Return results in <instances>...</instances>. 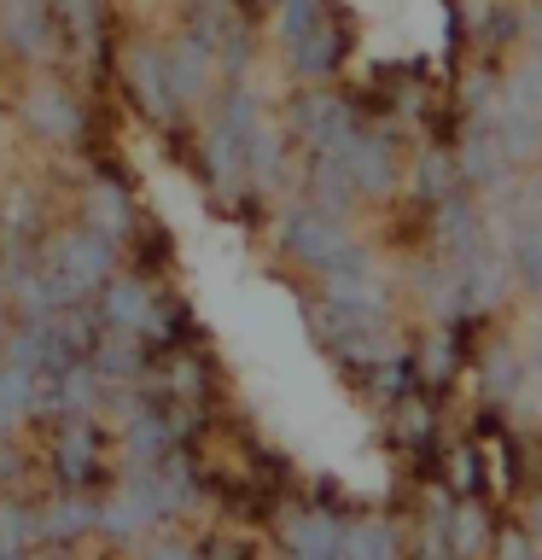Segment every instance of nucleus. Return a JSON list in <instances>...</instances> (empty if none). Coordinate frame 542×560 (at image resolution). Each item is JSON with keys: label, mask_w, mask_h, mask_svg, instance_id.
I'll return each instance as SVG.
<instances>
[{"label": "nucleus", "mask_w": 542, "mask_h": 560, "mask_svg": "<svg viewBox=\"0 0 542 560\" xmlns=\"http://www.w3.org/2000/svg\"><path fill=\"white\" fill-rule=\"evenodd\" d=\"M35 257H42V280H47L52 310H64V304H94V292L122 269V252H117V245L99 240V234H87L82 222L42 234Z\"/></svg>", "instance_id": "nucleus-1"}, {"label": "nucleus", "mask_w": 542, "mask_h": 560, "mask_svg": "<svg viewBox=\"0 0 542 560\" xmlns=\"http://www.w3.org/2000/svg\"><path fill=\"white\" fill-rule=\"evenodd\" d=\"M17 129L47 152L87 147V105H82L76 88L64 82V65L59 70H30L24 77V88H17Z\"/></svg>", "instance_id": "nucleus-2"}, {"label": "nucleus", "mask_w": 542, "mask_h": 560, "mask_svg": "<svg viewBox=\"0 0 542 560\" xmlns=\"http://www.w3.org/2000/svg\"><path fill=\"white\" fill-rule=\"evenodd\" d=\"M274 35H280V52H286L292 77L304 82H321L339 70L344 59V30L332 18L327 0H274Z\"/></svg>", "instance_id": "nucleus-3"}, {"label": "nucleus", "mask_w": 542, "mask_h": 560, "mask_svg": "<svg viewBox=\"0 0 542 560\" xmlns=\"http://www.w3.org/2000/svg\"><path fill=\"white\" fill-rule=\"evenodd\" d=\"M280 252H286L292 262H304L309 275H327V269H339V262L367 257V245L350 234V222L332 217V210L292 205L286 217H280Z\"/></svg>", "instance_id": "nucleus-4"}, {"label": "nucleus", "mask_w": 542, "mask_h": 560, "mask_svg": "<svg viewBox=\"0 0 542 560\" xmlns=\"http://www.w3.org/2000/svg\"><path fill=\"white\" fill-rule=\"evenodd\" d=\"M117 82H122V94L134 100V112L146 122H157V129H175V122L187 117L181 100H175V82H169L164 42H152V35H134V42L117 52Z\"/></svg>", "instance_id": "nucleus-5"}, {"label": "nucleus", "mask_w": 542, "mask_h": 560, "mask_svg": "<svg viewBox=\"0 0 542 560\" xmlns=\"http://www.w3.org/2000/svg\"><path fill=\"white\" fill-rule=\"evenodd\" d=\"M52 472L59 490H99L111 485V438L94 415H59L52 420Z\"/></svg>", "instance_id": "nucleus-6"}, {"label": "nucleus", "mask_w": 542, "mask_h": 560, "mask_svg": "<svg viewBox=\"0 0 542 560\" xmlns=\"http://www.w3.org/2000/svg\"><path fill=\"white\" fill-rule=\"evenodd\" d=\"M0 47L24 70H59L64 30H59L52 0H0Z\"/></svg>", "instance_id": "nucleus-7"}, {"label": "nucleus", "mask_w": 542, "mask_h": 560, "mask_svg": "<svg viewBox=\"0 0 542 560\" xmlns=\"http://www.w3.org/2000/svg\"><path fill=\"white\" fill-rule=\"evenodd\" d=\"M76 222L87 228V234L111 240L117 252H129V245L146 234V217H140V199L129 182H117L111 170H94L76 192Z\"/></svg>", "instance_id": "nucleus-8"}, {"label": "nucleus", "mask_w": 542, "mask_h": 560, "mask_svg": "<svg viewBox=\"0 0 542 560\" xmlns=\"http://www.w3.org/2000/svg\"><path fill=\"white\" fill-rule=\"evenodd\" d=\"M164 59H169V82H175V100H181V112L199 117L204 105L216 100V88H222L216 47H210L192 24H175V30L164 35Z\"/></svg>", "instance_id": "nucleus-9"}, {"label": "nucleus", "mask_w": 542, "mask_h": 560, "mask_svg": "<svg viewBox=\"0 0 542 560\" xmlns=\"http://www.w3.org/2000/svg\"><path fill=\"white\" fill-rule=\"evenodd\" d=\"M286 135L304 140L309 152H339L350 135H356V112H350L344 94L332 88H304L292 105H286Z\"/></svg>", "instance_id": "nucleus-10"}, {"label": "nucleus", "mask_w": 542, "mask_h": 560, "mask_svg": "<svg viewBox=\"0 0 542 560\" xmlns=\"http://www.w3.org/2000/svg\"><path fill=\"white\" fill-rule=\"evenodd\" d=\"M332 158H339V164L350 170V182H356L362 199H385V192L397 187V175H402V164H397V147H391L385 135L362 129V122H356V135H350V140H344V147L332 152Z\"/></svg>", "instance_id": "nucleus-11"}, {"label": "nucleus", "mask_w": 542, "mask_h": 560, "mask_svg": "<svg viewBox=\"0 0 542 560\" xmlns=\"http://www.w3.org/2000/svg\"><path fill=\"white\" fill-rule=\"evenodd\" d=\"M94 520H99V497L94 490H52V497L35 508V537L47 549H76L82 537H94Z\"/></svg>", "instance_id": "nucleus-12"}, {"label": "nucleus", "mask_w": 542, "mask_h": 560, "mask_svg": "<svg viewBox=\"0 0 542 560\" xmlns=\"http://www.w3.org/2000/svg\"><path fill=\"white\" fill-rule=\"evenodd\" d=\"M339 514H321V508H297V514L280 520V549L286 560H339Z\"/></svg>", "instance_id": "nucleus-13"}, {"label": "nucleus", "mask_w": 542, "mask_h": 560, "mask_svg": "<svg viewBox=\"0 0 542 560\" xmlns=\"http://www.w3.org/2000/svg\"><path fill=\"white\" fill-rule=\"evenodd\" d=\"M64 30V59H99L111 30V0H52Z\"/></svg>", "instance_id": "nucleus-14"}, {"label": "nucleus", "mask_w": 542, "mask_h": 560, "mask_svg": "<svg viewBox=\"0 0 542 560\" xmlns=\"http://www.w3.org/2000/svg\"><path fill=\"white\" fill-rule=\"evenodd\" d=\"M146 532H157V514L146 508V497L117 479L111 497H99V520H94V537H111V542H140Z\"/></svg>", "instance_id": "nucleus-15"}, {"label": "nucleus", "mask_w": 542, "mask_h": 560, "mask_svg": "<svg viewBox=\"0 0 542 560\" xmlns=\"http://www.w3.org/2000/svg\"><path fill=\"white\" fill-rule=\"evenodd\" d=\"M87 362H94V374L105 385H134V380H146V362H152V350L134 339V332H117V327H99V339L87 345Z\"/></svg>", "instance_id": "nucleus-16"}, {"label": "nucleus", "mask_w": 542, "mask_h": 560, "mask_svg": "<svg viewBox=\"0 0 542 560\" xmlns=\"http://www.w3.org/2000/svg\"><path fill=\"white\" fill-rule=\"evenodd\" d=\"M304 192H309L304 205L332 210V217H344V222H350V210L362 205V192H356V182H350V170H344L332 152H309V164H304Z\"/></svg>", "instance_id": "nucleus-17"}, {"label": "nucleus", "mask_w": 542, "mask_h": 560, "mask_svg": "<svg viewBox=\"0 0 542 560\" xmlns=\"http://www.w3.org/2000/svg\"><path fill=\"white\" fill-rule=\"evenodd\" d=\"M339 560H402L391 520H350L339 532Z\"/></svg>", "instance_id": "nucleus-18"}, {"label": "nucleus", "mask_w": 542, "mask_h": 560, "mask_svg": "<svg viewBox=\"0 0 542 560\" xmlns=\"http://www.w3.org/2000/svg\"><path fill=\"white\" fill-rule=\"evenodd\" d=\"M35 420V374L0 362V438H17V427Z\"/></svg>", "instance_id": "nucleus-19"}, {"label": "nucleus", "mask_w": 542, "mask_h": 560, "mask_svg": "<svg viewBox=\"0 0 542 560\" xmlns=\"http://www.w3.org/2000/svg\"><path fill=\"white\" fill-rule=\"evenodd\" d=\"M0 549L7 555H30V549H42V537H35V502L24 497H0Z\"/></svg>", "instance_id": "nucleus-20"}, {"label": "nucleus", "mask_w": 542, "mask_h": 560, "mask_svg": "<svg viewBox=\"0 0 542 560\" xmlns=\"http://www.w3.org/2000/svg\"><path fill=\"white\" fill-rule=\"evenodd\" d=\"M134 560H199V549H192V542H181L175 532H164V525H157V532H146L134 542Z\"/></svg>", "instance_id": "nucleus-21"}, {"label": "nucleus", "mask_w": 542, "mask_h": 560, "mask_svg": "<svg viewBox=\"0 0 542 560\" xmlns=\"http://www.w3.org/2000/svg\"><path fill=\"white\" fill-rule=\"evenodd\" d=\"M496 560H537V555H531V542H525V537H507L496 549Z\"/></svg>", "instance_id": "nucleus-22"}, {"label": "nucleus", "mask_w": 542, "mask_h": 560, "mask_svg": "<svg viewBox=\"0 0 542 560\" xmlns=\"http://www.w3.org/2000/svg\"><path fill=\"white\" fill-rule=\"evenodd\" d=\"M210 555H216V560H257L251 549H245V542H216Z\"/></svg>", "instance_id": "nucleus-23"}, {"label": "nucleus", "mask_w": 542, "mask_h": 560, "mask_svg": "<svg viewBox=\"0 0 542 560\" xmlns=\"http://www.w3.org/2000/svg\"><path fill=\"white\" fill-rule=\"evenodd\" d=\"M7 327H12V304H7V292H0V339H7Z\"/></svg>", "instance_id": "nucleus-24"}]
</instances>
